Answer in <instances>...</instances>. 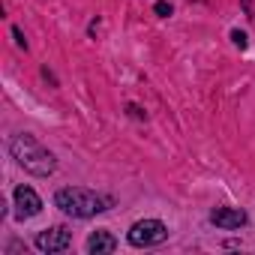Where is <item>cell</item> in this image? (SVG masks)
Listing matches in <instances>:
<instances>
[{"instance_id": "cell-7", "label": "cell", "mask_w": 255, "mask_h": 255, "mask_svg": "<svg viewBox=\"0 0 255 255\" xmlns=\"http://www.w3.org/2000/svg\"><path fill=\"white\" fill-rule=\"evenodd\" d=\"M117 249V240L102 228V231H93L90 234V240H87V252L90 255H108V252H114Z\"/></svg>"}, {"instance_id": "cell-9", "label": "cell", "mask_w": 255, "mask_h": 255, "mask_svg": "<svg viewBox=\"0 0 255 255\" xmlns=\"http://www.w3.org/2000/svg\"><path fill=\"white\" fill-rule=\"evenodd\" d=\"M156 15H171V6L165 3V0H159V3H156Z\"/></svg>"}, {"instance_id": "cell-3", "label": "cell", "mask_w": 255, "mask_h": 255, "mask_svg": "<svg viewBox=\"0 0 255 255\" xmlns=\"http://www.w3.org/2000/svg\"><path fill=\"white\" fill-rule=\"evenodd\" d=\"M126 237H129L132 246H156V243H162L168 237V228L159 219H141V222H135L129 228Z\"/></svg>"}, {"instance_id": "cell-2", "label": "cell", "mask_w": 255, "mask_h": 255, "mask_svg": "<svg viewBox=\"0 0 255 255\" xmlns=\"http://www.w3.org/2000/svg\"><path fill=\"white\" fill-rule=\"evenodd\" d=\"M54 204L66 213V216H75V219H87V216H96L105 210V201L90 192V189H81V186H66L54 195Z\"/></svg>"}, {"instance_id": "cell-1", "label": "cell", "mask_w": 255, "mask_h": 255, "mask_svg": "<svg viewBox=\"0 0 255 255\" xmlns=\"http://www.w3.org/2000/svg\"><path fill=\"white\" fill-rule=\"evenodd\" d=\"M9 153H12V159L24 168V171H30V174H39V177H48L51 171H54V153L51 150H45L33 135H27V132H21V135H15L12 141H9Z\"/></svg>"}, {"instance_id": "cell-8", "label": "cell", "mask_w": 255, "mask_h": 255, "mask_svg": "<svg viewBox=\"0 0 255 255\" xmlns=\"http://www.w3.org/2000/svg\"><path fill=\"white\" fill-rule=\"evenodd\" d=\"M231 39H234V45H237V48H246V33H243V30H234V33H231Z\"/></svg>"}, {"instance_id": "cell-6", "label": "cell", "mask_w": 255, "mask_h": 255, "mask_svg": "<svg viewBox=\"0 0 255 255\" xmlns=\"http://www.w3.org/2000/svg\"><path fill=\"white\" fill-rule=\"evenodd\" d=\"M210 222L216 228H240V225H246V213L240 207H216L210 213Z\"/></svg>"}, {"instance_id": "cell-4", "label": "cell", "mask_w": 255, "mask_h": 255, "mask_svg": "<svg viewBox=\"0 0 255 255\" xmlns=\"http://www.w3.org/2000/svg\"><path fill=\"white\" fill-rule=\"evenodd\" d=\"M69 243H72V231L63 228V225L45 228V231L36 234V249H39V252H63Z\"/></svg>"}, {"instance_id": "cell-5", "label": "cell", "mask_w": 255, "mask_h": 255, "mask_svg": "<svg viewBox=\"0 0 255 255\" xmlns=\"http://www.w3.org/2000/svg\"><path fill=\"white\" fill-rule=\"evenodd\" d=\"M12 198H15V216L18 219H30V216H36L42 210V198L30 186H18Z\"/></svg>"}]
</instances>
